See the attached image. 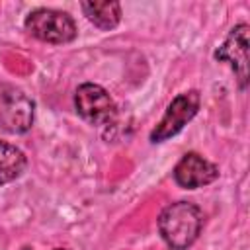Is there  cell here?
Returning <instances> with one entry per match:
<instances>
[{
  "mask_svg": "<svg viewBox=\"0 0 250 250\" xmlns=\"http://www.w3.org/2000/svg\"><path fill=\"white\" fill-rule=\"evenodd\" d=\"M203 229V211L191 201H176L158 215V230L170 250H188Z\"/></svg>",
  "mask_w": 250,
  "mask_h": 250,
  "instance_id": "cell-1",
  "label": "cell"
},
{
  "mask_svg": "<svg viewBox=\"0 0 250 250\" xmlns=\"http://www.w3.org/2000/svg\"><path fill=\"white\" fill-rule=\"evenodd\" d=\"M25 29L35 39L55 45L68 43L76 37L74 20L66 12L51 10V8H37L29 12L25 18Z\"/></svg>",
  "mask_w": 250,
  "mask_h": 250,
  "instance_id": "cell-2",
  "label": "cell"
},
{
  "mask_svg": "<svg viewBox=\"0 0 250 250\" xmlns=\"http://www.w3.org/2000/svg\"><path fill=\"white\" fill-rule=\"evenodd\" d=\"M199 104H201V98H199V92H195V90L178 94L168 104L162 119L150 131V141L152 143H162V141L178 135L184 129V125L189 119L195 117V113L199 109Z\"/></svg>",
  "mask_w": 250,
  "mask_h": 250,
  "instance_id": "cell-3",
  "label": "cell"
},
{
  "mask_svg": "<svg viewBox=\"0 0 250 250\" xmlns=\"http://www.w3.org/2000/svg\"><path fill=\"white\" fill-rule=\"evenodd\" d=\"M74 107H76L78 115L92 125H105L117 113L115 102L107 94V90L102 88L100 84H92V82L80 84L76 88Z\"/></svg>",
  "mask_w": 250,
  "mask_h": 250,
  "instance_id": "cell-4",
  "label": "cell"
},
{
  "mask_svg": "<svg viewBox=\"0 0 250 250\" xmlns=\"http://www.w3.org/2000/svg\"><path fill=\"white\" fill-rule=\"evenodd\" d=\"M33 123V102L16 86L0 84V127L25 133Z\"/></svg>",
  "mask_w": 250,
  "mask_h": 250,
  "instance_id": "cell-5",
  "label": "cell"
},
{
  "mask_svg": "<svg viewBox=\"0 0 250 250\" xmlns=\"http://www.w3.org/2000/svg\"><path fill=\"white\" fill-rule=\"evenodd\" d=\"M248 31L250 27L246 23H238L230 29L229 37L225 39V43L215 51V59L217 61H225L230 64V68L234 70L236 78H238V86L244 90L248 84Z\"/></svg>",
  "mask_w": 250,
  "mask_h": 250,
  "instance_id": "cell-6",
  "label": "cell"
},
{
  "mask_svg": "<svg viewBox=\"0 0 250 250\" xmlns=\"http://www.w3.org/2000/svg\"><path fill=\"white\" fill-rule=\"evenodd\" d=\"M219 178V168L197 152H186L174 168V180L186 189L203 188Z\"/></svg>",
  "mask_w": 250,
  "mask_h": 250,
  "instance_id": "cell-7",
  "label": "cell"
},
{
  "mask_svg": "<svg viewBox=\"0 0 250 250\" xmlns=\"http://www.w3.org/2000/svg\"><path fill=\"white\" fill-rule=\"evenodd\" d=\"M25 154L6 141H0V186L18 180L25 170Z\"/></svg>",
  "mask_w": 250,
  "mask_h": 250,
  "instance_id": "cell-8",
  "label": "cell"
},
{
  "mask_svg": "<svg viewBox=\"0 0 250 250\" xmlns=\"http://www.w3.org/2000/svg\"><path fill=\"white\" fill-rule=\"evenodd\" d=\"M82 10L86 18L104 31L113 29L121 20L119 2H82Z\"/></svg>",
  "mask_w": 250,
  "mask_h": 250,
  "instance_id": "cell-9",
  "label": "cell"
},
{
  "mask_svg": "<svg viewBox=\"0 0 250 250\" xmlns=\"http://www.w3.org/2000/svg\"><path fill=\"white\" fill-rule=\"evenodd\" d=\"M55 250H66V248H55Z\"/></svg>",
  "mask_w": 250,
  "mask_h": 250,
  "instance_id": "cell-10",
  "label": "cell"
},
{
  "mask_svg": "<svg viewBox=\"0 0 250 250\" xmlns=\"http://www.w3.org/2000/svg\"><path fill=\"white\" fill-rule=\"evenodd\" d=\"M23 250H29V248H23Z\"/></svg>",
  "mask_w": 250,
  "mask_h": 250,
  "instance_id": "cell-11",
  "label": "cell"
}]
</instances>
